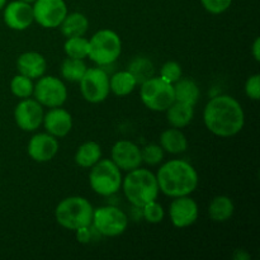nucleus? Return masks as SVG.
Returning a JSON list of instances; mask_svg holds the SVG:
<instances>
[{
  "label": "nucleus",
  "instance_id": "obj_5",
  "mask_svg": "<svg viewBox=\"0 0 260 260\" xmlns=\"http://www.w3.org/2000/svg\"><path fill=\"white\" fill-rule=\"evenodd\" d=\"M122 52V42L114 30L101 29L89 40L88 57L99 66L112 65Z\"/></svg>",
  "mask_w": 260,
  "mask_h": 260
},
{
  "label": "nucleus",
  "instance_id": "obj_38",
  "mask_svg": "<svg viewBox=\"0 0 260 260\" xmlns=\"http://www.w3.org/2000/svg\"><path fill=\"white\" fill-rule=\"evenodd\" d=\"M7 5V0H0V10Z\"/></svg>",
  "mask_w": 260,
  "mask_h": 260
},
{
  "label": "nucleus",
  "instance_id": "obj_9",
  "mask_svg": "<svg viewBox=\"0 0 260 260\" xmlns=\"http://www.w3.org/2000/svg\"><path fill=\"white\" fill-rule=\"evenodd\" d=\"M33 96L42 107H62L68 99V89L61 79L56 76H41L33 88Z\"/></svg>",
  "mask_w": 260,
  "mask_h": 260
},
{
  "label": "nucleus",
  "instance_id": "obj_25",
  "mask_svg": "<svg viewBox=\"0 0 260 260\" xmlns=\"http://www.w3.org/2000/svg\"><path fill=\"white\" fill-rule=\"evenodd\" d=\"M137 83L131 73L127 70L118 71L112 78H109V89L118 96H126L131 94L136 88Z\"/></svg>",
  "mask_w": 260,
  "mask_h": 260
},
{
  "label": "nucleus",
  "instance_id": "obj_2",
  "mask_svg": "<svg viewBox=\"0 0 260 260\" xmlns=\"http://www.w3.org/2000/svg\"><path fill=\"white\" fill-rule=\"evenodd\" d=\"M159 190L168 197L189 196L198 185V174L185 160H169L160 167L156 174Z\"/></svg>",
  "mask_w": 260,
  "mask_h": 260
},
{
  "label": "nucleus",
  "instance_id": "obj_16",
  "mask_svg": "<svg viewBox=\"0 0 260 260\" xmlns=\"http://www.w3.org/2000/svg\"><path fill=\"white\" fill-rule=\"evenodd\" d=\"M4 22L14 30H24L35 22L33 8L28 3L15 0L4 8Z\"/></svg>",
  "mask_w": 260,
  "mask_h": 260
},
{
  "label": "nucleus",
  "instance_id": "obj_26",
  "mask_svg": "<svg viewBox=\"0 0 260 260\" xmlns=\"http://www.w3.org/2000/svg\"><path fill=\"white\" fill-rule=\"evenodd\" d=\"M127 71L131 73L137 84L141 85L150 78H152L155 74V66L152 61L147 57H135L129 62Z\"/></svg>",
  "mask_w": 260,
  "mask_h": 260
},
{
  "label": "nucleus",
  "instance_id": "obj_32",
  "mask_svg": "<svg viewBox=\"0 0 260 260\" xmlns=\"http://www.w3.org/2000/svg\"><path fill=\"white\" fill-rule=\"evenodd\" d=\"M160 78L170 84H174L182 78V68L175 61H168L160 69Z\"/></svg>",
  "mask_w": 260,
  "mask_h": 260
},
{
  "label": "nucleus",
  "instance_id": "obj_29",
  "mask_svg": "<svg viewBox=\"0 0 260 260\" xmlns=\"http://www.w3.org/2000/svg\"><path fill=\"white\" fill-rule=\"evenodd\" d=\"M33 88L35 85L32 83V79L27 78L22 74L15 75L10 81V90H12L13 95H15L17 98H29L30 95H33Z\"/></svg>",
  "mask_w": 260,
  "mask_h": 260
},
{
  "label": "nucleus",
  "instance_id": "obj_19",
  "mask_svg": "<svg viewBox=\"0 0 260 260\" xmlns=\"http://www.w3.org/2000/svg\"><path fill=\"white\" fill-rule=\"evenodd\" d=\"M165 112H167L168 122L175 128H183L188 126L194 117V107L177 101Z\"/></svg>",
  "mask_w": 260,
  "mask_h": 260
},
{
  "label": "nucleus",
  "instance_id": "obj_4",
  "mask_svg": "<svg viewBox=\"0 0 260 260\" xmlns=\"http://www.w3.org/2000/svg\"><path fill=\"white\" fill-rule=\"evenodd\" d=\"M94 208L88 200L73 196L61 201L55 210L56 221L68 230H76L91 225Z\"/></svg>",
  "mask_w": 260,
  "mask_h": 260
},
{
  "label": "nucleus",
  "instance_id": "obj_36",
  "mask_svg": "<svg viewBox=\"0 0 260 260\" xmlns=\"http://www.w3.org/2000/svg\"><path fill=\"white\" fill-rule=\"evenodd\" d=\"M253 56L255 58V61H260V38H255L253 43Z\"/></svg>",
  "mask_w": 260,
  "mask_h": 260
},
{
  "label": "nucleus",
  "instance_id": "obj_18",
  "mask_svg": "<svg viewBox=\"0 0 260 260\" xmlns=\"http://www.w3.org/2000/svg\"><path fill=\"white\" fill-rule=\"evenodd\" d=\"M17 69L19 74L29 79H38L45 75L47 62L41 53L28 51L17 58Z\"/></svg>",
  "mask_w": 260,
  "mask_h": 260
},
{
  "label": "nucleus",
  "instance_id": "obj_33",
  "mask_svg": "<svg viewBox=\"0 0 260 260\" xmlns=\"http://www.w3.org/2000/svg\"><path fill=\"white\" fill-rule=\"evenodd\" d=\"M203 8L211 14H222L233 4V0H201Z\"/></svg>",
  "mask_w": 260,
  "mask_h": 260
},
{
  "label": "nucleus",
  "instance_id": "obj_27",
  "mask_svg": "<svg viewBox=\"0 0 260 260\" xmlns=\"http://www.w3.org/2000/svg\"><path fill=\"white\" fill-rule=\"evenodd\" d=\"M86 69L88 68H86L84 60L68 57L62 61V65H61V75L68 81L79 83L85 74Z\"/></svg>",
  "mask_w": 260,
  "mask_h": 260
},
{
  "label": "nucleus",
  "instance_id": "obj_31",
  "mask_svg": "<svg viewBox=\"0 0 260 260\" xmlns=\"http://www.w3.org/2000/svg\"><path fill=\"white\" fill-rule=\"evenodd\" d=\"M142 162L147 165H157L164 159V150L156 144H149L141 150Z\"/></svg>",
  "mask_w": 260,
  "mask_h": 260
},
{
  "label": "nucleus",
  "instance_id": "obj_24",
  "mask_svg": "<svg viewBox=\"0 0 260 260\" xmlns=\"http://www.w3.org/2000/svg\"><path fill=\"white\" fill-rule=\"evenodd\" d=\"M102 159L101 145L95 141H86L79 146L75 154V162L81 168L90 169Z\"/></svg>",
  "mask_w": 260,
  "mask_h": 260
},
{
  "label": "nucleus",
  "instance_id": "obj_35",
  "mask_svg": "<svg viewBox=\"0 0 260 260\" xmlns=\"http://www.w3.org/2000/svg\"><path fill=\"white\" fill-rule=\"evenodd\" d=\"M90 226H83V228L76 229V239L80 244H88L90 243L91 238H93V231L90 230Z\"/></svg>",
  "mask_w": 260,
  "mask_h": 260
},
{
  "label": "nucleus",
  "instance_id": "obj_23",
  "mask_svg": "<svg viewBox=\"0 0 260 260\" xmlns=\"http://www.w3.org/2000/svg\"><path fill=\"white\" fill-rule=\"evenodd\" d=\"M174 88V98L177 102L190 104L194 107L200 99L201 91L197 84L190 79H179L177 83L173 84Z\"/></svg>",
  "mask_w": 260,
  "mask_h": 260
},
{
  "label": "nucleus",
  "instance_id": "obj_20",
  "mask_svg": "<svg viewBox=\"0 0 260 260\" xmlns=\"http://www.w3.org/2000/svg\"><path fill=\"white\" fill-rule=\"evenodd\" d=\"M160 146L169 154H182L188 149L187 137L179 128H168L160 136Z\"/></svg>",
  "mask_w": 260,
  "mask_h": 260
},
{
  "label": "nucleus",
  "instance_id": "obj_1",
  "mask_svg": "<svg viewBox=\"0 0 260 260\" xmlns=\"http://www.w3.org/2000/svg\"><path fill=\"white\" fill-rule=\"evenodd\" d=\"M203 121L208 131L216 136L231 137L244 128L245 113L235 98L223 94L213 96L206 104Z\"/></svg>",
  "mask_w": 260,
  "mask_h": 260
},
{
  "label": "nucleus",
  "instance_id": "obj_28",
  "mask_svg": "<svg viewBox=\"0 0 260 260\" xmlns=\"http://www.w3.org/2000/svg\"><path fill=\"white\" fill-rule=\"evenodd\" d=\"M63 51L68 55V57L84 60L85 57H88L89 41L84 36L69 37L66 38L65 43H63Z\"/></svg>",
  "mask_w": 260,
  "mask_h": 260
},
{
  "label": "nucleus",
  "instance_id": "obj_22",
  "mask_svg": "<svg viewBox=\"0 0 260 260\" xmlns=\"http://www.w3.org/2000/svg\"><path fill=\"white\" fill-rule=\"evenodd\" d=\"M235 211L233 200L228 196H216L208 206V215L215 222H226L230 220Z\"/></svg>",
  "mask_w": 260,
  "mask_h": 260
},
{
  "label": "nucleus",
  "instance_id": "obj_14",
  "mask_svg": "<svg viewBox=\"0 0 260 260\" xmlns=\"http://www.w3.org/2000/svg\"><path fill=\"white\" fill-rule=\"evenodd\" d=\"M111 157L112 161L124 172L137 169L142 164L141 149L136 144L127 140H121L113 145Z\"/></svg>",
  "mask_w": 260,
  "mask_h": 260
},
{
  "label": "nucleus",
  "instance_id": "obj_12",
  "mask_svg": "<svg viewBox=\"0 0 260 260\" xmlns=\"http://www.w3.org/2000/svg\"><path fill=\"white\" fill-rule=\"evenodd\" d=\"M42 106L36 99L25 98L17 104L14 109V119L20 129L27 132L36 131L43 121Z\"/></svg>",
  "mask_w": 260,
  "mask_h": 260
},
{
  "label": "nucleus",
  "instance_id": "obj_34",
  "mask_svg": "<svg viewBox=\"0 0 260 260\" xmlns=\"http://www.w3.org/2000/svg\"><path fill=\"white\" fill-rule=\"evenodd\" d=\"M245 94L248 98L253 101H259L260 99V75L255 74L251 75L245 83Z\"/></svg>",
  "mask_w": 260,
  "mask_h": 260
},
{
  "label": "nucleus",
  "instance_id": "obj_7",
  "mask_svg": "<svg viewBox=\"0 0 260 260\" xmlns=\"http://www.w3.org/2000/svg\"><path fill=\"white\" fill-rule=\"evenodd\" d=\"M140 96L145 107L155 112H165L175 102L173 84L152 76L141 84Z\"/></svg>",
  "mask_w": 260,
  "mask_h": 260
},
{
  "label": "nucleus",
  "instance_id": "obj_10",
  "mask_svg": "<svg viewBox=\"0 0 260 260\" xmlns=\"http://www.w3.org/2000/svg\"><path fill=\"white\" fill-rule=\"evenodd\" d=\"M79 83H80L81 95L89 103H102L108 98L111 93L109 76L102 68L86 69L85 74Z\"/></svg>",
  "mask_w": 260,
  "mask_h": 260
},
{
  "label": "nucleus",
  "instance_id": "obj_15",
  "mask_svg": "<svg viewBox=\"0 0 260 260\" xmlns=\"http://www.w3.org/2000/svg\"><path fill=\"white\" fill-rule=\"evenodd\" d=\"M30 159L37 162H47L56 156L58 151V141L50 134H37L30 137L27 146Z\"/></svg>",
  "mask_w": 260,
  "mask_h": 260
},
{
  "label": "nucleus",
  "instance_id": "obj_39",
  "mask_svg": "<svg viewBox=\"0 0 260 260\" xmlns=\"http://www.w3.org/2000/svg\"><path fill=\"white\" fill-rule=\"evenodd\" d=\"M20 2H24V3H28V4H33V3L36 2V0H20Z\"/></svg>",
  "mask_w": 260,
  "mask_h": 260
},
{
  "label": "nucleus",
  "instance_id": "obj_37",
  "mask_svg": "<svg viewBox=\"0 0 260 260\" xmlns=\"http://www.w3.org/2000/svg\"><path fill=\"white\" fill-rule=\"evenodd\" d=\"M249 258H250V255L248 253H245L244 250H236L235 255H234V259L235 260H246Z\"/></svg>",
  "mask_w": 260,
  "mask_h": 260
},
{
  "label": "nucleus",
  "instance_id": "obj_8",
  "mask_svg": "<svg viewBox=\"0 0 260 260\" xmlns=\"http://www.w3.org/2000/svg\"><path fill=\"white\" fill-rule=\"evenodd\" d=\"M91 225L94 230L102 236L116 238L126 231L128 226V217L118 207L103 206L94 210Z\"/></svg>",
  "mask_w": 260,
  "mask_h": 260
},
{
  "label": "nucleus",
  "instance_id": "obj_17",
  "mask_svg": "<svg viewBox=\"0 0 260 260\" xmlns=\"http://www.w3.org/2000/svg\"><path fill=\"white\" fill-rule=\"evenodd\" d=\"M42 123L47 134L52 135L56 139H60L70 134L73 128V117L66 109L56 107L43 114Z\"/></svg>",
  "mask_w": 260,
  "mask_h": 260
},
{
  "label": "nucleus",
  "instance_id": "obj_13",
  "mask_svg": "<svg viewBox=\"0 0 260 260\" xmlns=\"http://www.w3.org/2000/svg\"><path fill=\"white\" fill-rule=\"evenodd\" d=\"M198 205L189 196L175 197V200L170 203L169 216L173 225L178 229H184L193 225L197 221Z\"/></svg>",
  "mask_w": 260,
  "mask_h": 260
},
{
  "label": "nucleus",
  "instance_id": "obj_30",
  "mask_svg": "<svg viewBox=\"0 0 260 260\" xmlns=\"http://www.w3.org/2000/svg\"><path fill=\"white\" fill-rule=\"evenodd\" d=\"M164 208L156 201H152V202L147 203V205L142 207V218L149 223L161 222L164 220Z\"/></svg>",
  "mask_w": 260,
  "mask_h": 260
},
{
  "label": "nucleus",
  "instance_id": "obj_3",
  "mask_svg": "<svg viewBox=\"0 0 260 260\" xmlns=\"http://www.w3.org/2000/svg\"><path fill=\"white\" fill-rule=\"evenodd\" d=\"M122 189L132 206L144 207L147 203L156 201L159 194L156 175L147 169L131 170L122 179Z\"/></svg>",
  "mask_w": 260,
  "mask_h": 260
},
{
  "label": "nucleus",
  "instance_id": "obj_21",
  "mask_svg": "<svg viewBox=\"0 0 260 260\" xmlns=\"http://www.w3.org/2000/svg\"><path fill=\"white\" fill-rule=\"evenodd\" d=\"M61 33L65 36L66 38L69 37H79V36H84L88 32L89 28V20L83 13H70L63 18V20L60 24Z\"/></svg>",
  "mask_w": 260,
  "mask_h": 260
},
{
  "label": "nucleus",
  "instance_id": "obj_11",
  "mask_svg": "<svg viewBox=\"0 0 260 260\" xmlns=\"http://www.w3.org/2000/svg\"><path fill=\"white\" fill-rule=\"evenodd\" d=\"M32 8L35 20L43 28L60 27L68 15V5L63 0H36Z\"/></svg>",
  "mask_w": 260,
  "mask_h": 260
},
{
  "label": "nucleus",
  "instance_id": "obj_6",
  "mask_svg": "<svg viewBox=\"0 0 260 260\" xmlns=\"http://www.w3.org/2000/svg\"><path fill=\"white\" fill-rule=\"evenodd\" d=\"M89 184L99 196L109 197L116 194L122 185L121 169L112 160L101 159L90 168Z\"/></svg>",
  "mask_w": 260,
  "mask_h": 260
}]
</instances>
